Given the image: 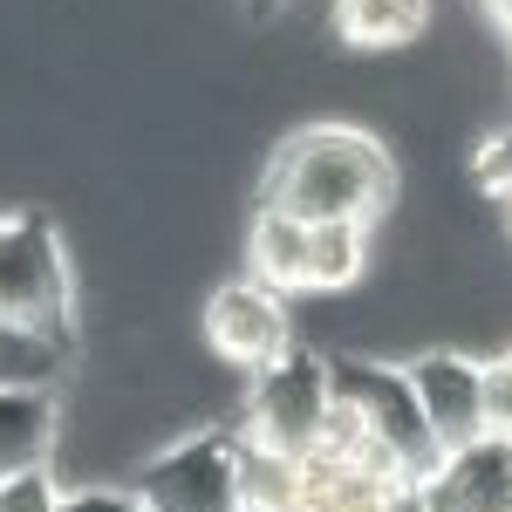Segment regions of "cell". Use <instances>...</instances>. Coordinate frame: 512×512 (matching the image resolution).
Instances as JSON below:
<instances>
[{"label": "cell", "instance_id": "cell-1", "mask_svg": "<svg viewBox=\"0 0 512 512\" xmlns=\"http://www.w3.org/2000/svg\"><path fill=\"white\" fill-rule=\"evenodd\" d=\"M396 198V164L390 151L369 137V130H349V123H308L294 130L287 144L267 164V185H260V205H280L294 219H362L376 226Z\"/></svg>", "mask_w": 512, "mask_h": 512}, {"label": "cell", "instance_id": "cell-2", "mask_svg": "<svg viewBox=\"0 0 512 512\" xmlns=\"http://www.w3.org/2000/svg\"><path fill=\"white\" fill-rule=\"evenodd\" d=\"M328 376H335V396L362 410V424L376 437V451L390 458L396 472L424 478L444 458L431 437V417H424V403H417V383H410V369H396V362H369V355H328Z\"/></svg>", "mask_w": 512, "mask_h": 512}, {"label": "cell", "instance_id": "cell-3", "mask_svg": "<svg viewBox=\"0 0 512 512\" xmlns=\"http://www.w3.org/2000/svg\"><path fill=\"white\" fill-rule=\"evenodd\" d=\"M328 410H335V376H328V355H315L308 342H287L267 369H253L239 403L246 431L280 451H315Z\"/></svg>", "mask_w": 512, "mask_h": 512}, {"label": "cell", "instance_id": "cell-4", "mask_svg": "<svg viewBox=\"0 0 512 512\" xmlns=\"http://www.w3.org/2000/svg\"><path fill=\"white\" fill-rule=\"evenodd\" d=\"M239 444H246V417L205 424V431L164 444L158 458L137 472V499L151 512H233L239 506Z\"/></svg>", "mask_w": 512, "mask_h": 512}, {"label": "cell", "instance_id": "cell-5", "mask_svg": "<svg viewBox=\"0 0 512 512\" xmlns=\"http://www.w3.org/2000/svg\"><path fill=\"white\" fill-rule=\"evenodd\" d=\"M0 315L69 335V253L41 212L0 219Z\"/></svg>", "mask_w": 512, "mask_h": 512}, {"label": "cell", "instance_id": "cell-6", "mask_svg": "<svg viewBox=\"0 0 512 512\" xmlns=\"http://www.w3.org/2000/svg\"><path fill=\"white\" fill-rule=\"evenodd\" d=\"M205 342L226 355L233 369H267L287 342H294V321H287V294L267 280H226L205 308Z\"/></svg>", "mask_w": 512, "mask_h": 512}, {"label": "cell", "instance_id": "cell-7", "mask_svg": "<svg viewBox=\"0 0 512 512\" xmlns=\"http://www.w3.org/2000/svg\"><path fill=\"white\" fill-rule=\"evenodd\" d=\"M410 383H417V403L431 417L437 451H458V444L485 437V362L458 349H431L410 362Z\"/></svg>", "mask_w": 512, "mask_h": 512}, {"label": "cell", "instance_id": "cell-8", "mask_svg": "<svg viewBox=\"0 0 512 512\" xmlns=\"http://www.w3.org/2000/svg\"><path fill=\"white\" fill-rule=\"evenodd\" d=\"M431 512H512V437L485 431L424 472Z\"/></svg>", "mask_w": 512, "mask_h": 512}, {"label": "cell", "instance_id": "cell-9", "mask_svg": "<svg viewBox=\"0 0 512 512\" xmlns=\"http://www.w3.org/2000/svg\"><path fill=\"white\" fill-rule=\"evenodd\" d=\"M76 362V335L0 315V390H55Z\"/></svg>", "mask_w": 512, "mask_h": 512}, {"label": "cell", "instance_id": "cell-10", "mask_svg": "<svg viewBox=\"0 0 512 512\" xmlns=\"http://www.w3.org/2000/svg\"><path fill=\"white\" fill-rule=\"evenodd\" d=\"M246 267H253V280H267L280 294H301L308 287V219L260 205L253 226H246Z\"/></svg>", "mask_w": 512, "mask_h": 512}, {"label": "cell", "instance_id": "cell-11", "mask_svg": "<svg viewBox=\"0 0 512 512\" xmlns=\"http://www.w3.org/2000/svg\"><path fill=\"white\" fill-rule=\"evenodd\" d=\"M301 458L308 451H280V444L246 431V444H239V506L246 512H301Z\"/></svg>", "mask_w": 512, "mask_h": 512}, {"label": "cell", "instance_id": "cell-12", "mask_svg": "<svg viewBox=\"0 0 512 512\" xmlns=\"http://www.w3.org/2000/svg\"><path fill=\"white\" fill-rule=\"evenodd\" d=\"M55 451V390H0V472L48 465Z\"/></svg>", "mask_w": 512, "mask_h": 512}, {"label": "cell", "instance_id": "cell-13", "mask_svg": "<svg viewBox=\"0 0 512 512\" xmlns=\"http://www.w3.org/2000/svg\"><path fill=\"white\" fill-rule=\"evenodd\" d=\"M431 0H335V35L349 48H403L424 35Z\"/></svg>", "mask_w": 512, "mask_h": 512}, {"label": "cell", "instance_id": "cell-14", "mask_svg": "<svg viewBox=\"0 0 512 512\" xmlns=\"http://www.w3.org/2000/svg\"><path fill=\"white\" fill-rule=\"evenodd\" d=\"M362 267H369L362 219H315L308 226V287H355Z\"/></svg>", "mask_w": 512, "mask_h": 512}, {"label": "cell", "instance_id": "cell-15", "mask_svg": "<svg viewBox=\"0 0 512 512\" xmlns=\"http://www.w3.org/2000/svg\"><path fill=\"white\" fill-rule=\"evenodd\" d=\"M0 512H62V485L48 465L28 472H0Z\"/></svg>", "mask_w": 512, "mask_h": 512}, {"label": "cell", "instance_id": "cell-16", "mask_svg": "<svg viewBox=\"0 0 512 512\" xmlns=\"http://www.w3.org/2000/svg\"><path fill=\"white\" fill-rule=\"evenodd\" d=\"M472 185L485 198H499V205H512V130H499V137H485L472 151Z\"/></svg>", "mask_w": 512, "mask_h": 512}, {"label": "cell", "instance_id": "cell-17", "mask_svg": "<svg viewBox=\"0 0 512 512\" xmlns=\"http://www.w3.org/2000/svg\"><path fill=\"white\" fill-rule=\"evenodd\" d=\"M485 431L512 437V355L485 362Z\"/></svg>", "mask_w": 512, "mask_h": 512}, {"label": "cell", "instance_id": "cell-18", "mask_svg": "<svg viewBox=\"0 0 512 512\" xmlns=\"http://www.w3.org/2000/svg\"><path fill=\"white\" fill-rule=\"evenodd\" d=\"M62 512H151L137 499V485L123 492V485H76V492H62Z\"/></svg>", "mask_w": 512, "mask_h": 512}, {"label": "cell", "instance_id": "cell-19", "mask_svg": "<svg viewBox=\"0 0 512 512\" xmlns=\"http://www.w3.org/2000/svg\"><path fill=\"white\" fill-rule=\"evenodd\" d=\"M369 512H431V492H424V478H390V485H376Z\"/></svg>", "mask_w": 512, "mask_h": 512}, {"label": "cell", "instance_id": "cell-20", "mask_svg": "<svg viewBox=\"0 0 512 512\" xmlns=\"http://www.w3.org/2000/svg\"><path fill=\"white\" fill-rule=\"evenodd\" d=\"M492 7H499V21H506V28H512V0H492Z\"/></svg>", "mask_w": 512, "mask_h": 512}, {"label": "cell", "instance_id": "cell-21", "mask_svg": "<svg viewBox=\"0 0 512 512\" xmlns=\"http://www.w3.org/2000/svg\"><path fill=\"white\" fill-rule=\"evenodd\" d=\"M260 7H274V0H260Z\"/></svg>", "mask_w": 512, "mask_h": 512}, {"label": "cell", "instance_id": "cell-22", "mask_svg": "<svg viewBox=\"0 0 512 512\" xmlns=\"http://www.w3.org/2000/svg\"><path fill=\"white\" fill-rule=\"evenodd\" d=\"M233 512H246V506H233Z\"/></svg>", "mask_w": 512, "mask_h": 512}, {"label": "cell", "instance_id": "cell-23", "mask_svg": "<svg viewBox=\"0 0 512 512\" xmlns=\"http://www.w3.org/2000/svg\"><path fill=\"white\" fill-rule=\"evenodd\" d=\"M506 355H512V349H506Z\"/></svg>", "mask_w": 512, "mask_h": 512}]
</instances>
